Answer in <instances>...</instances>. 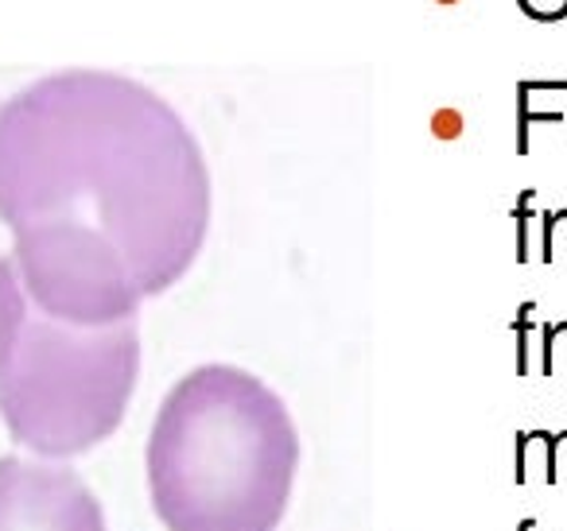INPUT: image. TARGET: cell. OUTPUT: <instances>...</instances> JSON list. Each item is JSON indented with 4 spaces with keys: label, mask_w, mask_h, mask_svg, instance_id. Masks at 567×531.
Instances as JSON below:
<instances>
[{
    "label": "cell",
    "mask_w": 567,
    "mask_h": 531,
    "mask_svg": "<svg viewBox=\"0 0 567 531\" xmlns=\"http://www.w3.org/2000/svg\"><path fill=\"white\" fill-rule=\"evenodd\" d=\"M0 221L43 314L117 326L203 252L210 171L156 90L74 66L0 105Z\"/></svg>",
    "instance_id": "cell-1"
},
{
    "label": "cell",
    "mask_w": 567,
    "mask_h": 531,
    "mask_svg": "<svg viewBox=\"0 0 567 531\" xmlns=\"http://www.w3.org/2000/svg\"><path fill=\"white\" fill-rule=\"evenodd\" d=\"M300 466L296 423L268 384L203 365L164 396L148 492L167 531H276Z\"/></svg>",
    "instance_id": "cell-2"
},
{
    "label": "cell",
    "mask_w": 567,
    "mask_h": 531,
    "mask_svg": "<svg viewBox=\"0 0 567 531\" xmlns=\"http://www.w3.org/2000/svg\"><path fill=\"white\" fill-rule=\"evenodd\" d=\"M141 373V326H71L28 299L0 257V419L48 461L79 458L121 427Z\"/></svg>",
    "instance_id": "cell-3"
},
{
    "label": "cell",
    "mask_w": 567,
    "mask_h": 531,
    "mask_svg": "<svg viewBox=\"0 0 567 531\" xmlns=\"http://www.w3.org/2000/svg\"><path fill=\"white\" fill-rule=\"evenodd\" d=\"M0 531H105L102 500L74 469L0 458Z\"/></svg>",
    "instance_id": "cell-4"
},
{
    "label": "cell",
    "mask_w": 567,
    "mask_h": 531,
    "mask_svg": "<svg viewBox=\"0 0 567 531\" xmlns=\"http://www.w3.org/2000/svg\"><path fill=\"white\" fill-rule=\"evenodd\" d=\"M548 473H551V435L548 430H525V435H517V473H513V481L528 485L533 477H540V481L548 485Z\"/></svg>",
    "instance_id": "cell-5"
},
{
    "label": "cell",
    "mask_w": 567,
    "mask_h": 531,
    "mask_svg": "<svg viewBox=\"0 0 567 531\" xmlns=\"http://www.w3.org/2000/svg\"><path fill=\"white\" fill-rule=\"evenodd\" d=\"M536 121H544V125H559V121H564V110H533L528 94L517 86V152L520 156H528V133H533Z\"/></svg>",
    "instance_id": "cell-6"
},
{
    "label": "cell",
    "mask_w": 567,
    "mask_h": 531,
    "mask_svg": "<svg viewBox=\"0 0 567 531\" xmlns=\"http://www.w3.org/2000/svg\"><path fill=\"white\" fill-rule=\"evenodd\" d=\"M540 306L533 303V299H528V303H520V311H517V319H513V337H517V376H528V350H533V345H528V337H533V330H540Z\"/></svg>",
    "instance_id": "cell-7"
},
{
    "label": "cell",
    "mask_w": 567,
    "mask_h": 531,
    "mask_svg": "<svg viewBox=\"0 0 567 531\" xmlns=\"http://www.w3.org/2000/svg\"><path fill=\"white\" fill-rule=\"evenodd\" d=\"M533 190H525V195L517 198V206H513V221H517V260L525 264L533 252H528V226H533Z\"/></svg>",
    "instance_id": "cell-8"
},
{
    "label": "cell",
    "mask_w": 567,
    "mask_h": 531,
    "mask_svg": "<svg viewBox=\"0 0 567 531\" xmlns=\"http://www.w3.org/2000/svg\"><path fill=\"white\" fill-rule=\"evenodd\" d=\"M567 334V322H540V376L556 373V337Z\"/></svg>",
    "instance_id": "cell-9"
},
{
    "label": "cell",
    "mask_w": 567,
    "mask_h": 531,
    "mask_svg": "<svg viewBox=\"0 0 567 531\" xmlns=\"http://www.w3.org/2000/svg\"><path fill=\"white\" fill-rule=\"evenodd\" d=\"M517 4L528 20H540V24H556L567 17V0H517Z\"/></svg>",
    "instance_id": "cell-10"
},
{
    "label": "cell",
    "mask_w": 567,
    "mask_h": 531,
    "mask_svg": "<svg viewBox=\"0 0 567 531\" xmlns=\"http://www.w3.org/2000/svg\"><path fill=\"white\" fill-rule=\"evenodd\" d=\"M559 221H567V210H551V214H540V260L548 264L556 252H551V233H556Z\"/></svg>",
    "instance_id": "cell-11"
},
{
    "label": "cell",
    "mask_w": 567,
    "mask_h": 531,
    "mask_svg": "<svg viewBox=\"0 0 567 531\" xmlns=\"http://www.w3.org/2000/svg\"><path fill=\"white\" fill-rule=\"evenodd\" d=\"M567 477V430L551 435V473H548V485L564 481Z\"/></svg>",
    "instance_id": "cell-12"
},
{
    "label": "cell",
    "mask_w": 567,
    "mask_h": 531,
    "mask_svg": "<svg viewBox=\"0 0 567 531\" xmlns=\"http://www.w3.org/2000/svg\"><path fill=\"white\" fill-rule=\"evenodd\" d=\"M517 531H540V520H536V516H528V520L517 523Z\"/></svg>",
    "instance_id": "cell-13"
}]
</instances>
